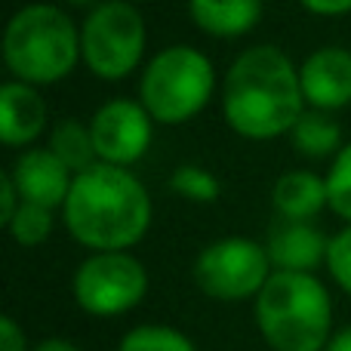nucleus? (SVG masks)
<instances>
[{"label": "nucleus", "mask_w": 351, "mask_h": 351, "mask_svg": "<svg viewBox=\"0 0 351 351\" xmlns=\"http://www.w3.org/2000/svg\"><path fill=\"white\" fill-rule=\"evenodd\" d=\"M145 262L130 250H105L90 253L71 274V296L90 317H121L139 308L148 296Z\"/></svg>", "instance_id": "8"}, {"label": "nucleus", "mask_w": 351, "mask_h": 351, "mask_svg": "<svg viewBox=\"0 0 351 351\" xmlns=\"http://www.w3.org/2000/svg\"><path fill=\"white\" fill-rule=\"evenodd\" d=\"M253 317L271 351H324L333 336V296L311 271H274L253 299Z\"/></svg>", "instance_id": "4"}, {"label": "nucleus", "mask_w": 351, "mask_h": 351, "mask_svg": "<svg viewBox=\"0 0 351 351\" xmlns=\"http://www.w3.org/2000/svg\"><path fill=\"white\" fill-rule=\"evenodd\" d=\"M170 191L179 194L182 200H188V204H216L219 197H222V182H219V176L213 170H206V167L200 164H182L176 167L170 173Z\"/></svg>", "instance_id": "20"}, {"label": "nucleus", "mask_w": 351, "mask_h": 351, "mask_svg": "<svg viewBox=\"0 0 351 351\" xmlns=\"http://www.w3.org/2000/svg\"><path fill=\"white\" fill-rule=\"evenodd\" d=\"M117 351H197V346L170 324H136L121 336Z\"/></svg>", "instance_id": "19"}, {"label": "nucleus", "mask_w": 351, "mask_h": 351, "mask_svg": "<svg viewBox=\"0 0 351 351\" xmlns=\"http://www.w3.org/2000/svg\"><path fill=\"white\" fill-rule=\"evenodd\" d=\"M86 123H90L99 164L130 167V170L148 154L154 142V127H158L145 105L127 96L102 102Z\"/></svg>", "instance_id": "9"}, {"label": "nucleus", "mask_w": 351, "mask_h": 351, "mask_svg": "<svg viewBox=\"0 0 351 351\" xmlns=\"http://www.w3.org/2000/svg\"><path fill=\"white\" fill-rule=\"evenodd\" d=\"M145 53L148 25L133 0H102L80 22V62L105 84H121L142 71Z\"/></svg>", "instance_id": "6"}, {"label": "nucleus", "mask_w": 351, "mask_h": 351, "mask_svg": "<svg viewBox=\"0 0 351 351\" xmlns=\"http://www.w3.org/2000/svg\"><path fill=\"white\" fill-rule=\"evenodd\" d=\"M59 216L68 237L90 253L133 250L152 231L154 204L130 167L93 164L74 176Z\"/></svg>", "instance_id": "2"}, {"label": "nucleus", "mask_w": 351, "mask_h": 351, "mask_svg": "<svg viewBox=\"0 0 351 351\" xmlns=\"http://www.w3.org/2000/svg\"><path fill=\"white\" fill-rule=\"evenodd\" d=\"M299 6L317 19H339L351 12V0H299Z\"/></svg>", "instance_id": "25"}, {"label": "nucleus", "mask_w": 351, "mask_h": 351, "mask_svg": "<svg viewBox=\"0 0 351 351\" xmlns=\"http://www.w3.org/2000/svg\"><path fill=\"white\" fill-rule=\"evenodd\" d=\"M19 204H22V194H19L16 182H12L10 170L0 173V225H6L12 216H16Z\"/></svg>", "instance_id": "24"}, {"label": "nucleus", "mask_w": 351, "mask_h": 351, "mask_svg": "<svg viewBox=\"0 0 351 351\" xmlns=\"http://www.w3.org/2000/svg\"><path fill=\"white\" fill-rule=\"evenodd\" d=\"M330 237L315 222H287L278 219L265 237V250L271 256L274 271H311L327 262Z\"/></svg>", "instance_id": "13"}, {"label": "nucleus", "mask_w": 351, "mask_h": 351, "mask_svg": "<svg viewBox=\"0 0 351 351\" xmlns=\"http://www.w3.org/2000/svg\"><path fill=\"white\" fill-rule=\"evenodd\" d=\"M47 148L74 176L90 170L93 164H99L96 145H93V133H90V123L74 121V117H65V121H59V123H53V127H49Z\"/></svg>", "instance_id": "17"}, {"label": "nucleus", "mask_w": 351, "mask_h": 351, "mask_svg": "<svg viewBox=\"0 0 351 351\" xmlns=\"http://www.w3.org/2000/svg\"><path fill=\"white\" fill-rule=\"evenodd\" d=\"M31 351H84V348H80L77 342L65 339V336H47V339L34 342V346H31Z\"/></svg>", "instance_id": "26"}, {"label": "nucleus", "mask_w": 351, "mask_h": 351, "mask_svg": "<svg viewBox=\"0 0 351 351\" xmlns=\"http://www.w3.org/2000/svg\"><path fill=\"white\" fill-rule=\"evenodd\" d=\"M3 228H6V234L12 237V243H19V247H25V250L43 247L56 231V210L31 204V200H22L16 216H12Z\"/></svg>", "instance_id": "18"}, {"label": "nucleus", "mask_w": 351, "mask_h": 351, "mask_svg": "<svg viewBox=\"0 0 351 351\" xmlns=\"http://www.w3.org/2000/svg\"><path fill=\"white\" fill-rule=\"evenodd\" d=\"M10 176L16 182L22 200L49 206V210H62V204H65L68 191L74 185V173L47 145L25 148L16 158V164H12Z\"/></svg>", "instance_id": "11"}, {"label": "nucleus", "mask_w": 351, "mask_h": 351, "mask_svg": "<svg viewBox=\"0 0 351 351\" xmlns=\"http://www.w3.org/2000/svg\"><path fill=\"white\" fill-rule=\"evenodd\" d=\"M324 268H327V274L333 278V284L339 287L346 296H351V225H342L336 234H330Z\"/></svg>", "instance_id": "22"}, {"label": "nucleus", "mask_w": 351, "mask_h": 351, "mask_svg": "<svg viewBox=\"0 0 351 351\" xmlns=\"http://www.w3.org/2000/svg\"><path fill=\"white\" fill-rule=\"evenodd\" d=\"M0 56L12 80L56 86L71 77L80 62V25L62 3H25L3 28Z\"/></svg>", "instance_id": "3"}, {"label": "nucleus", "mask_w": 351, "mask_h": 351, "mask_svg": "<svg viewBox=\"0 0 351 351\" xmlns=\"http://www.w3.org/2000/svg\"><path fill=\"white\" fill-rule=\"evenodd\" d=\"M274 274L265 241L253 237H219L206 243L191 265L194 287L213 302L241 305L253 302Z\"/></svg>", "instance_id": "7"}, {"label": "nucleus", "mask_w": 351, "mask_h": 351, "mask_svg": "<svg viewBox=\"0 0 351 351\" xmlns=\"http://www.w3.org/2000/svg\"><path fill=\"white\" fill-rule=\"evenodd\" d=\"M305 105L317 111H346L351 105V49L330 43L317 47L299 62Z\"/></svg>", "instance_id": "10"}, {"label": "nucleus", "mask_w": 351, "mask_h": 351, "mask_svg": "<svg viewBox=\"0 0 351 351\" xmlns=\"http://www.w3.org/2000/svg\"><path fill=\"white\" fill-rule=\"evenodd\" d=\"M216 93L219 74L210 56L191 43H173L148 56L139 71L136 99L158 127H182L204 114Z\"/></svg>", "instance_id": "5"}, {"label": "nucleus", "mask_w": 351, "mask_h": 351, "mask_svg": "<svg viewBox=\"0 0 351 351\" xmlns=\"http://www.w3.org/2000/svg\"><path fill=\"white\" fill-rule=\"evenodd\" d=\"M262 0H188V19L206 37L241 40L262 22Z\"/></svg>", "instance_id": "15"}, {"label": "nucleus", "mask_w": 351, "mask_h": 351, "mask_svg": "<svg viewBox=\"0 0 351 351\" xmlns=\"http://www.w3.org/2000/svg\"><path fill=\"white\" fill-rule=\"evenodd\" d=\"M324 351H351V324L333 330V336H330V342Z\"/></svg>", "instance_id": "27"}, {"label": "nucleus", "mask_w": 351, "mask_h": 351, "mask_svg": "<svg viewBox=\"0 0 351 351\" xmlns=\"http://www.w3.org/2000/svg\"><path fill=\"white\" fill-rule=\"evenodd\" d=\"M327 194H330V213L351 225V139L342 145V152L330 160L327 167Z\"/></svg>", "instance_id": "21"}, {"label": "nucleus", "mask_w": 351, "mask_h": 351, "mask_svg": "<svg viewBox=\"0 0 351 351\" xmlns=\"http://www.w3.org/2000/svg\"><path fill=\"white\" fill-rule=\"evenodd\" d=\"M49 127V108L40 86L6 80L0 86V142L6 148H31Z\"/></svg>", "instance_id": "12"}, {"label": "nucleus", "mask_w": 351, "mask_h": 351, "mask_svg": "<svg viewBox=\"0 0 351 351\" xmlns=\"http://www.w3.org/2000/svg\"><path fill=\"white\" fill-rule=\"evenodd\" d=\"M287 139H290V145L308 160H333L336 154L342 152V145H346L336 114L317 111V108H305Z\"/></svg>", "instance_id": "16"}, {"label": "nucleus", "mask_w": 351, "mask_h": 351, "mask_svg": "<svg viewBox=\"0 0 351 351\" xmlns=\"http://www.w3.org/2000/svg\"><path fill=\"white\" fill-rule=\"evenodd\" d=\"M271 206L278 219L287 222H315L324 210H330L327 176L315 170H287L271 185Z\"/></svg>", "instance_id": "14"}, {"label": "nucleus", "mask_w": 351, "mask_h": 351, "mask_svg": "<svg viewBox=\"0 0 351 351\" xmlns=\"http://www.w3.org/2000/svg\"><path fill=\"white\" fill-rule=\"evenodd\" d=\"M59 3L65 6V10H86V12H90L93 6H99L102 0H59Z\"/></svg>", "instance_id": "28"}, {"label": "nucleus", "mask_w": 351, "mask_h": 351, "mask_svg": "<svg viewBox=\"0 0 351 351\" xmlns=\"http://www.w3.org/2000/svg\"><path fill=\"white\" fill-rule=\"evenodd\" d=\"M0 351H31L28 333L12 315H0Z\"/></svg>", "instance_id": "23"}, {"label": "nucleus", "mask_w": 351, "mask_h": 351, "mask_svg": "<svg viewBox=\"0 0 351 351\" xmlns=\"http://www.w3.org/2000/svg\"><path fill=\"white\" fill-rule=\"evenodd\" d=\"M305 108L299 65L274 43L237 53L222 77V117L231 133L247 142L290 136Z\"/></svg>", "instance_id": "1"}]
</instances>
